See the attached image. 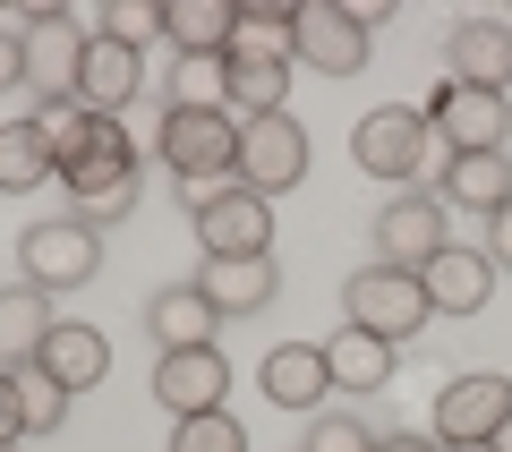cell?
Returning <instances> with one entry per match:
<instances>
[{
    "mask_svg": "<svg viewBox=\"0 0 512 452\" xmlns=\"http://www.w3.org/2000/svg\"><path fill=\"white\" fill-rule=\"evenodd\" d=\"M35 367L60 384V393H86V384H103V376H111V342H103L94 325H77V316H60V325L43 333Z\"/></svg>",
    "mask_w": 512,
    "mask_h": 452,
    "instance_id": "ac0fdd59",
    "label": "cell"
},
{
    "mask_svg": "<svg viewBox=\"0 0 512 452\" xmlns=\"http://www.w3.org/2000/svg\"><path fill=\"white\" fill-rule=\"evenodd\" d=\"M256 384H265V401H274V410H325V393H333L325 342H282V350H265Z\"/></svg>",
    "mask_w": 512,
    "mask_h": 452,
    "instance_id": "2e32d148",
    "label": "cell"
},
{
    "mask_svg": "<svg viewBox=\"0 0 512 452\" xmlns=\"http://www.w3.org/2000/svg\"><path fill=\"white\" fill-rule=\"evenodd\" d=\"M299 452H376V435H367V418H350V410H316Z\"/></svg>",
    "mask_w": 512,
    "mask_h": 452,
    "instance_id": "f1b7e54d",
    "label": "cell"
},
{
    "mask_svg": "<svg viewBox=\"0 0 512 452\" xmlns=\"http://www.w3.org/2000/svg\"><path fill=\"white\" fill-rule=\"evenodd\" d=\"M0 452H18V444H0Z\"/></svg>",
    "mask_w": 512,
    "mask_h": 452,
    "instance_id": "8d00e7d4",
    "label": "cell"
},
{
    "mask_svg": "<svg viewBox=\"0 0 512 452\" xmlns=\"http://www.w3.org/2000/svg\"><path fill=\"white\" fill-rule=\"evenodd\" d=\"M188 222H197V248H205V265L274 256V197H256V188H239V180L205 188V197L188 205Z\"/></svg>",
    "mask_w": 512,
    "mask_h": 452,
    "instance_id": "277c9868",
    "label": "cell"
},
{
    "mask_svg": "<svg viewBox=\"0 0 512 452\" xmlns=\"http://www.w3.org/2000/svg\"><path fill=\"white\" fill-rule=\"evenodd\" d=\"M154 163H163L171 180H197V188L239 180V120H231V111H180V103H163Z\"/></svg>",
    "mask_w": 512,
    "mask_h": 452,
    "instance_id": "6da1fadb",
    "label": "cell"
},
{
    "mask_svg": "<svg viewBox=\"0 0 512 452\" xmlns=\"http://www.w3.org/2000/svg\"><path fill=\"white\" fill-rule=\"evenodd\" d=\"M453 214H504L512 205V154H444V188Z\"/></svg>",
    "mask_w": 512,
    "mask_h": 452,
    "instance_id": "ffe728a7",
    "label": "cell"
},
{
    "mask_svg": "<svg viewBox=\"0 0 512 452\" xmlns=\"http://www.w3.org/2000/svg\"><path fill=\"white\" fill-rule=\"evenodd\" d=\"M427 316H436V308H427V282H419V273H402V265H367V273H350V282H342V325L376 333V342H393V350H402Z\"/></svg>",
    "mask_w": 512,
    "mask_h": 452,
    "instance_id": "8992f818",
    "label": "cell"
},
{
    "mask_svg": "<svg viewBox=\"0 0 512 452\" xmlns=\"http://www.w3.org/2000/svg\"><path fill=\"white\" fill-rule=\"evenodd\" d=\"M427 154H436V128H427L419 103H376L359 128H350V163H359L367 180L410 188V180L427 171Z\"/></svg>",
    "mask_w": 512,
    "mask_h": 452,
    "instance_id": "5b68a950",
    "label": "cell"
},
{
    "mask_svg": "<svg viewBox=\"0 0 512 452\" xmlns=\"http://www.w3.org/2000/svg\"><path fill=\"white\" fill-rule=\"evenodd\" d=\"M308 180V128L291 120V111H274V120H239V188H256V197H282V188Z\"/></svg>",
    "mask_w": 512,
    "mask_h": 452,
    "instance_id": "30bf717a",
    "label": "cell"
},
{
    "mask_svg": "<svg viewBox=\"0 0 512 452\" xmlns=\"http://www.w3.org/2000/svg\"><path fill=\"white\" fill-rule=\"evenodd\" d=\"M376 452H436V435H376Z\"/></svg>",
    "mask_w": 512,
    "mask_h": 452,
    "instance_id": "836d02e7",
    "label": "cell"
},
{
    "mask_svg": "<svg viewBox=\"0 0 512 452\" xmlns=\"http://www.w3.org/2000/svg\"><path fill=\"white\" fill-rule=\"evenodd\" d=\"M291 69H316V77H359L367 52H376V26L342 0H299L291 9V35H282Z\"/></svg>",
    "mask_w": 512,
    "mask_h": 452,
    "instance_id": "3957f363",
    "label": "cell"
},
{
    "mask_svg": "<svg viewBox=\"0 0 512 452\" xmlns=\"http://www.w3.org/2000/svg\"><path fill=\"white\" fill-rule=\"evenodd\" d=\"M214 325H222V316H214V299H205L197 282H163L146 299V333L163 350H205V342H214Z\"/></svg>",
    "mask_w": 512,
    "mask_h": 452,
    "instance_id": "44dd1931",
    "label": "cell"
},
{
    "mask_svg": "<svg viewBox=\"0 0 512 452\" xmlns=\"http://www.w3.org/2000/svg\"><path fill=\"white\" fill-rule=\"evenodd\" d=\"M197 290L214 299V316H265L274 290H282V273H274V256H239V265H205Z\"/></svg>",
    "mask_w": 512,
    "mask_h": 452,
    "instance_id": "603a6c76",
    "label": "cell"
},
{
    "mask_svg": "<svg viewBox=\"0 0 512 452\" xmlns=\"http://www.w3.org/2000/svg\"><path fill=\"white\" fill-rule=\"evenodd\" d=\"M495 452H512V427H504V435H495Z\"/></svg>",
    "mask_w": 512,
    "mask_h": 452,
    "instance_id": "d590c367",
    "label": "cell"
},
{
    "mask_svg": "<svg viewBox=\"0 0 512 452\" xmlns=\"http://www.w3.org/2000/svg\"><path fill=\"white\" fill-rule=\"evenodd\" d=\"M444 77L478 86V94H504L512 86V26L504 18H461L444 35Z\"/></svg>",
    "mask_w": 512,
    "mask_h": 452,
    "instance_id": "5bb4252c",
    "label": "cell"
},
{
    "mask_svg": "<svg viewBox=\"0 0 512 452\" xmlns=\"http://www.w3.org/2000/svg\"><path fill=\"white\" fill-rule=\"evenodd\" d=\"M427 128L444 137V154H504L512 137V103L504 94H478V86H453V77H436V94H427Z\"/></svg>",
    "mask_w": 512,
    "mask_h": 452,
    "instance_id": "ba28073f",
    "label": "cell"
},
{
    "mask_svg": "<svg viewBox=\"0 0 512 452\" xmlns=\"http://www.w3.org/2000/svg\"><path fill=\"white\" fill-rule=\"evenodd\" d=\"M512 427V376H453L436 393V444H495Z\"/></svg>",
    "mask_w": 512,
    "mask_h": 452,
    "instance_id": "7c38bea8",
    "label": "cell"
},
{
    "mask_svg": "<svg viewBox=\"0 0 512 452\" xmlns=\"http://www.w3.org/2000/svg\"><path fill=\"white\" fill-rule=\"evenodd\" d=\"M26 435V393H18V376L0 367V444H18Z\"/></svg>",
    "mask_w": 512,
    "mask_h": 452,
    "instance_id": "4dcf8cb0",
    "label": "cell"
},
{
    "mask_svg": "<svg viewBox=\"0 0 512 452\" xmlns=\"http://www.w3.org/2000/svg\"><path fill=\"white\" fill-rule=\"evenodd\" d=\"M35 128H43V145H52L60 171H77L94 145H103V120H94L86 103H35Z\"/></svg>",
    "mask_w": 512,
    "mask_h": 452,
    "instance_id": "484cf974",
    "label": "cell"
},
{
    "mask_svg": "<svg viewBox=\"0 0 512 452\" xmlns=\"http://www.w3.org/2000/svg\"><path fill=\"white\" fill-rule=\"evenodd\" d=\"M137 86H146V52H128V43L94 35V43H86V69H77V94H69V103H86V111H103V120H120V111L137 103Z\"/></svg>",
    "mask_w": 512,
    "mask_h": 452,
    "instance_id": "9a60e30c",
    "label": "cell"
},
{
    "mask_svg": "<svg viewBox=\"0 0 512 452\" xmlns=\"http://www.w3.org/2000/svg\"><path fill=\"white\" fill-rule=\"evenodd\" d=\"M18 265H26V282H35L43 299L86 290L94 273H103V231H94L86 214H43V222L18 231Z\"/></svg>",
    "mask_w": 512,
    "mask_h": 452,
    "instance_id": "7a4b0ae2",
    "label": "cell"
},
{
    "mask_svg": "<svg viewBox=\"0 0 512 452\" xmlns=\"http://www.w3.org/2000/svg\"><path fill=\"white\" fill-rule=\"evenodd\" d=\"M9 86H26V43L18 35H0V94Z\"/></svg>",
    "mask_w": 512,
    "mask_h": 452,
    "instance_id": "d6a6232c",
    "label": "cell"
},
{
    "mask_svg": "<svg viewBox=\"0 0 512 452\" xmlns=\"http://www.w3.org/2000/svg\"><path fill=\"white\" fill-rule=\"evenodd\" d=\"M487 265L512 273V205H504V214H487Z\"/></svg>",
    "mask_w": 512,
    "mask_h": 452,
    "instance_id": "1f68e13d",
    "label": "cell"
},
{
    "mask_svg": "<svg viewBox=\"0 0 512 452\" xmlns=\"http://www.w3.org/2000/svg\"><path fill=\"white\" fill-rule=\"evenodd\" d=\"M18 43H26V86H35V103H69L94 35L69 18V9H35V18L18 26Z\"/></svg>",
    "mask_w": 512,
    "mask_h": 452,
    "instance_id": "9c48e42d",
    "label": "cell"
},
{
    "mask_svg": "<svg viewBox=\"0 0 512 452\" xmlns=\"http://www.w3.org/2000/svg\"><path fill=\"white\" fill-rule=\"evenodd\" d=\"M291 52H274V43H231L222 52V111L231 120H274V111H291Z\"/></svg>",
    "mask_w": 512,
    "mask_h": 452,
    "instance_id": "8fae6325",
    "label": "cell"
},
{
    "mask_svg": "<svg viewBox=\"0 0 512 452\" xmlns=\"http://www.w3.org/2000/svg\"><path fill=\"white\" fill-rule=\"evenodd\" d=\"M43 180H60V163H52V145H43L35 111L26 120H0V188L9 197H35Z\"/></svg>",
    "mask_w": 512,
    "mask_h": 452,
    "instance_id": "d4e9b609",
    "label": "cell"
},
{
    "mask_svg": "<svg viewBox=\"0 0 512 452\" xmlns=\"http://www.w3.org/2000/svg\"><path fill=\"white\" fill-rule=\"evenodd\" d=\"M9 376H18V393H26V427H35V435H52L60 418H69V393H60L43 367H9Z\"/></svg>",
    "mask_w": 512,
    "mask_h": 452,
    "instance_id": "f546056e",
    "label": "cell"
},
{
    "mask_svg": "<svg viewBox=\"0 0 512 452\" xmlns=\"http://www.w3.org/2000/svg\"><path fill=\"white\" fill-rule=\"evenodd\" d=\"M325 376H333V393H359V401H376L384 384H393V342H376V333L342 325V333L325 342Z\"/></svg>",
    "mask_w": 512,
    "mask_h": 452,
    "instance_id": "7402d4cb",
    "label": "cell"
},
{
    "mask_svg": "<svg viewBox=\"0 0 512 452\" xmlns=\"http://www.w3.org/2000/svg\"><path fill=\"white\" fill-rule=\"evenodd\" d=\"M171 452H248V427L231 410H197V418H171Z\"/></svg>",
    "mask_w": 512,
    "mask_h": 452,
    "instance_id": "4316f807",
    "label": "cell"
},
{
    "mask_svg": "<svg viewBox=\"0 0 512 452\" xmlns=\"http://www.w3.org/2000/svg\"><path fill=\"white\" fill-rule=\"evenodd\" d=\"M103 35L128 43V52H146V43L163 35V0H111V9H103Z\"/></svg>",
    "mask_w": 512,
    "mask_h": 452,
    "instance_id": "83f0119b",
    "label": "cell"
},
{
    "mask_svg": "<svg viewBox=\"0 0 512 452\" xmlns=\"http://www.w3.org/2000/svg\"><path fill=\"white\" fill-rule=\"evenodd\" d=\"M163 35L180 60H222L239 43V0H163Z\"/></svg>",
    "mask_w": 512,
    "mask_h": 452,
    "instance_id": "d6986e66",
    "label": "cell"
},
{
    "mask_svg": "<svg viewBox=\"0 0 512 452\" xmlns=\"http://www.w3.org/2000/svg\"><path fill=\"white\" fill-rule=\"evenodd\" d=\"M436 452H495V444H436Z\"/></svg>",
    "mask_w": 512,
    "mask_h": 452,
    "instance_id": "e575fe53",
    "label": "cell"
},
{
    "mask_svg": "<svg viewBox=\"0 0 512 452\" xmlns=\"http://www.w3.org/2000/svg\"><path fill=\"white\" fill-rule=\"evenodd\" d=\"M222 393H231V359H222L214 342L205 350H163V359H154V401H163L171 418L222 410Z\"/></svg>",
    "mask_w": 512,
    "mask_h": 452,
    "instance_id": "4fadbf2b",
    "label": "cell"
},
{
    "mask_svg": "<svg viewBox=\"0 0 512 452\" xmlns=\"http://www.w3.org/2000/svg\"><path fill=\"white\" fill-rule=\"evenodd\" d=\"M419 282H427V308H436V316H478V308L495 299V265H487V248H461V239L419 273Z\"/></svg>",
    "mask_w": 512,
    "mask_h": 452,
    "instance_id": "e0dca14e",
    "label": "cell"
},
{
    "mask_svg": "<svg viewBox=\"0 0 512 452\" xmlns=\"http://www.w3.org/2000/svg\"><path fill=\"white\" fill-rule=\"evenodd\" d=\"M52 299H43L35 282H0V367H35L43 333H52Z\"/></svg>",
    "mask_w": 512,
    "mask_h": 452,
    "instance_id": "cb8c5ba5",
    "label": "cell"
},
{
    "mask_svg": "<svg viewBox=\"0 0 512 452\" xmlns=\"http://www.w3.org/2000/svg\"><path fill=\"white\" fill-rule=\"evenodd\" d=\"M444 248H453V205L436 188H402L393 205H376V265L427 273Z\"/></svg>",
    "mask_w": 512,
    "mask_h": 452,
    "instance_id": "52a82bcc",
    "label": "cell"
}]
</instances>
